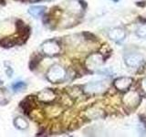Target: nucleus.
Listing matches in <instances>:
<instances>
[{"label": "nucleus", "instance_id": "nucleus-12", "mask_svg": "<svg viewBox=\"0 0 146 137\" xmlns=\"http://www.w3.org/2000/svg\"><path fill=\"white\" fill-rule=\"evenodd\" d=\"M137 35L141 38H146V25L141 26L140 29L137 30Z\"/></svg>", "mask_w": 146, "mask_h": 137}, {"label": "nucleus", "instance_id": "nucleus-9", "mask_svg": "<svg viewBox=\"0 0 146 137\" xmlns=\"http://www.w3.org/2000/svg\"><path fill=\"white\" fill-rule=\"evenodd\" d=\"M45 10H46V7L43 6H34V7H31L29 9V13L32 17H38L43 15Z\"/></svg>", "mask_w": 146, "mask_h": 137}, {"label": "nucleus", "instance_id": "nucleus-10", "mask_svg": "<svg viewBox=\"0 0 146 137\" xmlns=\"http://www.w3.org/2000/svg\"><path fill=\"white\" fill-rule=\"evenodd\" d=\"M14 125L19 130H25L27 128V126H29L27 122L22 117H17L15 120H14Z\"/></svg>", "mask_w": 146, "mask_h": 137}, {"label": "nucleus", "instance_id": "nucleus-4", "mask_svg": "<svg viewBox=\"0 0 146 137\" xmlns=\"http://www.w3.org/2000/svg\"><path fill=\"white\" fill-rule=\"evenodd\" d=\"M132 83V79L129 77H121L115 80L114 81V86L119 90H127L130 88V86Z\"/></svg>", "mask_w": 146, "mask_h": 137}, {"label": "nucleus", "instance_id": "nucleus-14", "mask_svg": "<svg viewBox=\"0 0 146 137\" xmlns=\"http://www.w3.org/2000/svg\"><path fill=\"white\" fill-rule=\"evenodd\" d=\"M30 1H32V2H35V1H36V0H30Z\"/></svg>", "mask_w": 146, "mask_h": 137}, {"label": "nucleus", "instance_id": "nucleus-2", "mask_svg": "<svg viewBox=\"0 0 146 137\" xmlns=\"http://www.w3.org/2000/svg\"><path fill=\"white\" fill-rule=\"evenodd\" d=\"M42 51L48 56H55L60 51V47L56 40H48L42 45Z\"/></svg>", "mask_w": 146, "mask_h": 137}, {"label": "nucleus", "instance_id": "nucleus-8", "mask_svg": "<svg viewBox=\"0 0 146 137\" xmlns=\"http://www.w3.org/2000/svg\"><path fill=\"white\" fill-rule=\"evenodd\" d=\"M103 89H104V85L102 82H93V83H90L85 87V90L89 93L100 92Z\"/></svg>", "mask_w": 146, "mask_h": 137}, {"label": "nucleus", "instance_id": "nucleus-1", "mask_svg": "<svg viewBox=\"0 0 146 137\" xmlns=\"http://www.w3.org/2000/svg\"><path fill=\"white\" fill-rule=\"evenodd\" d=\"M66 78V70L64 68L58 64H54L51 66L47 72V79L53 82V83H58L65 80Z\"/></svg>", "mask_w": 146, "mask_h": 137}, {"label": "nucleus", "instance_id": "nucleus-6", "mask_svg": "<svg viewBox=\"0 0 146 137\" xmlns=\"http://www.w3.org/2000/svg\"><path fill=\"white\" fill-rule=\"evenodd\" d=\"M55 98H56V96H55L54 91L49 89H46V90H41L38 94V99L40 100V102H46V103L52 102V100H55Z\"/></svg>", "mask_w": 146, "mask_h": 137}, {"label": "nucleus", "instance_id": "nucleus-13", "mask_svg": "<svg viewBox=\"0 0 146 137\" xmlns=\"http://www.w3.org/2000/svg\"><path fill=\"white\" fill-rule=\"evenodd\" d=\"M141 87H143V89L146 91V79H144L143 80V83H141Z\"/></svg>", "mask_w": 146, "mask_h": 137}, {"label": "nucleus", "instance_id": "nucleus-3", "mask_svg": "<svg viewBox=\"0 0 146 137\" xmlns=\"http://www.w3.org/2000/svg\"><path fill=\"white\" fill-rule=\"evenodd\" d=\"M103 63V58L100 54H93L87 61V66L90 70H97Z\"/></svg>", "mask_w": 146, "mask_h": 137}, {"label": "nucleus", "instance_id": "nucleus-5", "mask_svg": "<svg viewBox=\"0 0 146 137\" xmlns=\"http://www.w3.org/2000/svg\"><path fill=\"white\" fill-rule=\"evenodd\" d=\"M125 31L122 29H120V27L112 29L109 32V37L111 38V39L115 41V42H121V41L125 39Z\"/></svg>", "mask_w": 146, "mask_h": 137}, {"label": "nucleus", "instance_id": "nucleus-11", "mask_svg": "<svg viewBox=\"0 0 146 137\" xmlns=\"http://www.w3.org/2000/svg\"><path fill=\"white\" fill-rule=\"evenodd\" d=\"M26 83L24 81H16L15 83L12 84V90L14 91H20L22 90L26 89Z\"/></svg>", "mask_w": 146, "mask_h": 137}, {"label": "nucleus", "instance_id": "nucleus-7", "mask_svg": "<svg viewBox=\"0 0 146 137\" xmlns=\"http://www.w3.org/2000/svg\"><path fill=\"white\" fill-rule=\"evenodd\" d=\"M143 61V58L138 54H131L125 58V63L129 67H138Z\"/></svg>", "mask_w": 146, "mask_h": 137}]
</instances>
